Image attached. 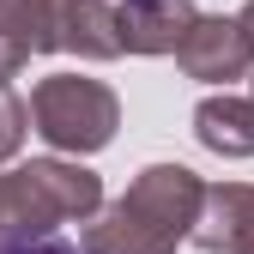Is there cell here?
I'll return each mask as SVG.
<instances>
[{
	"label": "cell",
	"instance_id": "12",
	"mask_svg": "<svg viewBox=\"0 0 254 254\" xmlns=\"http://www.w3.org/2000/svg\"><path fill=\"white\" fill-rule=\"evenodd\" d=\"M0 254H79V248H61V242H24V248H0Z\"/></svg>",
	"mask_w": 254,
	"mask_h": 254
},
{
	"label": "cell",
	"instance_id": "2",
	"mask_svg": "<svg viewBox=\"0 0 254 254\" xmlns=\"http://www.w3.org/2000/svg\"><path fill=\"white\" fill-rule=\"evenodd\" d=\"M103 212L97 170L67 164V157H30V164L0 170V248L43 242L55 224H91Z\"/></svg>",
	"mask_w": 254,
	"mask_h": 254
},
{
	"label": "cell",
	"instance_id": "9",
	"mask_svg": "<svg viewBox=\"0 0 254 254\" xmlns=\"http://www.w3.org/2000/svg\"><path fill=\"white\" fill-rule=\"evenodd\" d=\"M0 37L24 43L30 55H49V0H0Z\"/></svg>",
	"mask_w": 254,
	"mask_h": 254
},
{
	"label": "cell",
	"instance_id": "8",
	"mask_svg": "<svg viewBox=\"0 0 254 254\" xmlns=\"http://www.w3.org/2000/svg\"><path fill=\"white\" fill-rule=\"evenodd\" d=\"M194 139L218 157H254V103L230 97V91H212L194 109Z\"/></svg>",
	"mask_w": 254,
	"mask_h": 254
},
{
	"label": "cell",
	"instance_id": "13",
	"mask_svg": "<svg viewBox=\"0 0 254 254\" xmlns=\"http://www.w3.org/2000/svg\"><path fill=\"white\" fill-rule=\"evenodd\" d=\"M236 24H242V37H248V49H254V0H248V6L236 12Z\"/></svg>",
	"mask_w": 254,
	"mask_h": 254
},
{
	"label": "cell",
	"instance_id": "3",
	"mask_svg": "<svg viewBox=\"0 0 254 254\" xmlns=\"http://www.w3.org/2000/svg\"><path fill=\"white\" fill-rule=\"evenodd\" d=\"M30 127L55 145L67 151L73 164L91 151H103L121 127V97L103 85V79H85V73H49L37 79L30 91Z\"/></svg>",
	"mask_w": 254,
	"mask_h": 254
},
{
	"label": "cell",
	"instance_id": "10",
	"mask_svg": "<svg viewBox=\"0 0 254 254\" xmlns=\"http://www.w3.org/2000/svg\"><path fill=\"white\" fill-rule=\"evenodd\" d=\"M24 127H30V109L12 97V91H0V164L24 145Z\"/></svg>",
	"mask_w": 254,
	"mask_h": 254
},
{
	"label": "cell",
	"instance_id": "7",
	"mask_svg": "<svg viewBox=\"0 0 254 254\" xmlns=\"http://www.w3.org/2000/svg\"><path fill=\"white\" fill-rule=\"evenodd\" d=\"M194 0H115L121 55H176V43L194 30Z\"/></svg>",
	"mask_w": 254,
	"mask_h": 254
},
{
	"label": "cell",
	"instance_id": "6",
	"mask_svg": "<svg viewBox=\"0 0 254 254\" xmlns=\"http://www.w3.org/2000/svg\"><path fill=\"white\" fill-rule=\"evenodd\" d=\"M194 242L206 254H254V188L248 182H206Z\"/></svg>",
	"mask_w": 254,
	"mask_h": 254
},
{
	"label": "cell",
	"instance_id": "14",
	"mask_svg": "<svg viewBox=\"0 0 254 254\" xmlns=\"http://www.w3.org/2000/svg\"><path fill=\"white\" fill-rule=\"evenodd\" d=\"M248 103H254V73H248Z\"/></svg>",
	"mask_w": 254,
	"mask_h": 254
},
{
	"label": "cell",
	"instance_id": "1",
	"mask_svg": "<svg viewBox=\"0 0 254 254\" xmlns=\"http://www.w3.org/2000/svg\"><path fill=\"white\" fill-rule=\"evenodd\" d=\"M200 194L206 182L188 164H145L127 182V194L85 224L79 254H176L194 236Z\"/></svg>",
	"mask_w": 254,
	"mask_h": 254
},
{
	"label": "cell",
	"instance_id": "4",
	"mask_svg": "<svg viewBox=\"0 0 254 254\" xmlns=\"http://www.w3.org/2000/svg\"><path fill=\"white\" fill-rule=\"evenodd\" d=\"M176 67L188 79H200V85H230V79H248L254 73V49L242 37V24L224 18V12H200L194 30L176 43Z\"/></svg>",
	"mask_w": 254,
	"mask_h": 254
},
{
	"label": "cell",
	"instance_id": "11",
	"mask_svg": "<svg viewBox=\"0 0 254 254\" xmlns=\"http://www.w3.org/2000/svg\"><path fill=\"white\" fill-rule=\"evenodd\" d=\"M24 61H30V49L24 43H12V37H0V91H6L18 73H24Z\"/></svg>",
	"mask_w": 254,
	"mask_h": 254
},
{
	"label": "cell",
	"instance_id": "5",
	"mask_svg": "<svg viewBox=\"0 0 254 254\" xmlns=\"http://www.w3.org/2000/svg\"><path fill=\"white\" fill-rule=\"evenodd\" d=\"M79 55V61H115L121 55V24L109 0H49V55Z\"/></svg>",
	"mask_w": 254,
	"mask_h": 254
}]
</instances>
